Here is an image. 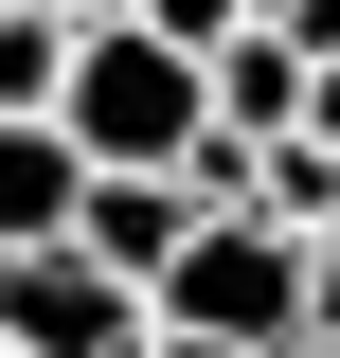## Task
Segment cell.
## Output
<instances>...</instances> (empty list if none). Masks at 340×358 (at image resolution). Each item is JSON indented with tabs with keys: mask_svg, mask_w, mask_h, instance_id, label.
<instances>
[{
	"mask_svg": "<svg viewBox=\"0 0 340 358\" xmlns=\"http://www.w3.org/2000/svg\"><path fill=\"white\" fill-rule=\"evenodd\" d=\"M54 143H72L90 179H179L215 143V72L162 54L143 18H90V36H72V90H54Z\"/></svg>",
	"mask_w": 340,
	"mask_h": 358,
	"instance_id": "6da1fadb",
	"label": "cell"
},
{
	"mask_svg": "<svg viewBox=\"0 0 340 358\" xmlns=\"http://www.w3.org/2000/svg\"><path fill=\"white\" fill-rule=\"evenodd\" d=\"M143 322H162V341H215V358H287L304 341V251L269 215H197V251L162 268Z\"/></svg>",
	"mask_w": 340,
	"mask_h": 358,
	"instance_id": "7a4b0ae2",
	"label": "cell"
},
{
	"mask_svg": "<svg viewBox=\"0 0 340 358\" xmlns=\"http://www.w3.org/2000/svg\"><path fill=\"white\" fill-rule=\"evenodd\" d=\"M72 251L108 268L126 305H162V268L197 251V197H179V179H90V215H72Z\"/></svg>",
	"mask_w": 340,
	"mask_h": 358,
	"instance_id": "3957f363",
	"label": "cell"
},
{
	"mask_svg": "<svg viewBox=\"0 0 340 358\" xmlns=\"http://www.w3.org/2000/svg\"><path fill=\"white\" fill-rule=\"evenodd\" d=\"M72 215H90V162L54 126H0V268L18 251H72Z\"/></svg>",
	"mask_w": 340,
	"mask_h": 358,
	"instance_id": "277c9868",
	"label": "cell"
},
{
	"mask_svg": "<svg viewBox=\"0 0 340 358\" xmlns=\"http://www.w3.org/2000/svg\"><path fill=\"white\" fill-rule=\"evenodd\" d=\"M197 72H215V143H287V126H304V72H287L269 36H233V54H197Z\"/></svg>",
	"mask_w": 340,
	"mask_h": 358,
	"instance_id": "5b68a950",
	"label": "cell"
},
{
	"mask_svg": "<svg viewBox=\"0 0 340 358\" xmlns=\"http://www.w3.org/2000/svg\"><path fill=\"white\" fill-rule=\"evenodd\" d=\"M54 90H72V18H0V126H54Z\"/></svg>",
	"mask_w": 340,
	"mask_h": 358,
	"instance_id": "8992f818",
	"label": "cell"
},
{
	"mask_svg": "<svg viewBox=\"0 0 340 358\" xmlns=\"http://www.w3.org/2000/svg\"><path fill=\"white\" fill-rule=\"evenodd\" d=\"M126 18H143V36H162V54H233V36H251V18H269V0H126Z\"/></svg>",
	"mask_w": 340,
	"mask_h": 358,
	"instance_id": "52a82bcc",
	"label": "cell"
},
{
	"mask_svg": "<svg viewBox=\"0 0 340 358\" xmlns=\"http://www.w3.org/2000/svg\"><path fill=\"white\" fill-rule=\"evenodd\" d=\"M304 341H340V233H304Z\"/></svg>",
	"mask_w": 340,
	"mask_h": 358,
	"instance_id": "ba28073f",
	"label": "cell"
},
{
	"mask_svg": "<svg viewBox=\"0 0 340 358\" xmlns=\"http://www.w3.org/2000/svg\"><path fill=\"white\" fill-rule=\"evenodd\" d=\"M36 18H72V36H90V18H126V0H36Z\"/></svg>",
	"mask_w": 340,
	"mask_h": 358,
	"instance_id": "9c48e42d",
	"label": "cell"
},
{
	"mask_svg": "<svg viewBox=\"0 0 340 358\" xmlns=\"http://www.w3.org/2000/svg\"><path fill=\"white\" fill-rule=\"evenodd\" d=\"M287 358H340V341H287Z\"/></svg>",
	"mask_w": 340,
	"mask_h": 358,
	"instance_id": "30bf717a",
	"label": "cell"
},
{
	"mask_svg": "<svg viewBox=\"0 0 340 358\" xmlns=\"http://www.w3.org/2000/svg\"><path fill=\"white\" fill-rule=\"evenodd\" d=\"M0 18H18V0H0Z\"/></svg>",
	"mask_w": 340,
	"mask_h": 358,
	"instance_id": "8fae6325",
	"label": "cell"
}]
</instances>
